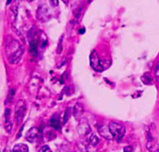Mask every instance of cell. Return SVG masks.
Instances as JSON below:
<instances>
[{
	"label": "cell",
	"instance_id": "obj_19",
	"mask_svg": "<svg viewBox=\"0 0 159 152\" xmlns=\"http://www.w3.org/2000/svg\"><path fill=\"white\" fill-rule=\"evenodd\" d=\"M27 2H33V1H34V0H27Z\"/></svg>",
	"mask_w": 159,
	"mask_h": 152
},
{
	"label": "cell",
	"instance_id": "obj_4",
	"mask_svg": "<svg viewBox=\"0 0 159 152\" xmlns=\"http://www.w3.org/2000/svg\"><path fill=\"white\" fill-rule=\"evenodd\" d=\"M90 64H91V68L94 71H98V72H102L104 70L106 69L104 61L101 60L96 51H93V52H91V56H90Z\"/></svg>",
	"mask_w": 159,
	"mask_h": 152
},
{
	"label": "cell",
	"instance_id": "obj_12",
	"mask_svg": "<svg viewBox=\"0 0 159 152\" xmlns=\"http://www.w3.org/2000/svg\"><path fill=\"white\" fill-rule=\"evenodd\" d=\"M89 142L91 145L94 146V147H95V146H97L98 144H99L98 137L96 136L95 134H91V137H90V138H89Z\"/></svg>",
	"mask_w": 159,
	"mask_h": 152
},
{
	"label": "cell",
	"instance_id": "obj_9",
	"mask_svg": "<svg viewBox=\"0 0 159 152\" xmlns=\"http://www.w3.org/2000/svg\"><path fill=\"white\" fill-rule=\"evenodd\" d=\"M50 126L52 128L56 129V130H59L61 129V122H60V116L59 114L56 113L52 116L51 120H50Z\"/></svg>",
	"mask_w": 159,
	"mask_h": 152
},
{
	"label": "cell",
	"instance_id": "obj_1",
	"mask_svg": "<svg viewBox=\"0 0 159 152\" xmlns=\"http://www.w3.org/2000/svg\"><path fill=\"white\" fill-rule=\"evenodd\" d=\"M5 51L8 61L12 65H16L22 59L24 48L14 37H7L5 43Z\"/></svg>",
	"mask_w": 159,
	"mask_h": 152
},
{
	"label": "cell",
	"instance_id": "obj_7",
	"mask_svg": "<svg viewBox=\"0 0 159 152\" xmlns=\"http://www.w3.org/2000/svg\"><path fill=\"white\" fill-rule=\"evenodd\" d=\"M5 127L7 133H11L12 129H13V123H12L11 120H10V109H7L5 111Z\"/></svg>",
	"mask_w": 159,
	"mask_h": 152
},
{
	"label": "cell",
	"instance_id": "obj_10",
	"mask_svg": "<svg viewBox=\"0 0 159 152\" xmlns=\"http://www.w3.org/2000/svg\"><path fill=\"white\" fill-rule=\"evenodd\" d=\"M78 132H79L80 134L83 135H87L91 132V127H89V125L87 124H80L79 127H78Z\"/></svg>",
	"mask_w": 159,
	"mask_h": 152
},
{
	"label": "cell",
	"instance_id": "obj_5",
	"mask_svg": "<svg viewBox=\"0 0 159 152\" xmlns=\"http://www.w3.org/2000/svg\"><path fill=\"white\" fill-rule=\"evenodd\" d=\"M37 18L41 22H46L50 19L49 10L45 6H41L37 10Z\"/></svg>",
	"mask_w": 159,
	"mask_h": 152
},
{
	"label": "cell",
	"instance_id": "obj_3",
	"mask_svg": "<svg viewBox=\"0 0 159 152\" xmlns=\"http://www.w3.org/2000/svg\"><path fill=\"white\" fill-rule=\"evenodd\" d=\"M27 104H26L24 100H19L17 102L15 107V115H14V119L15 122L17 125L22 124L24 121V117H25L26 114H27Z\"/></svg>",
	"mask_w": 159,
	"mask_h": 152
},
{
	"label": "cell",
	"instance_id": "obj_6",
	"mask_svg": "<svg viewBox=\"0 0 159 152\" xmlns=\"http://www.w3.org/2000/svg\"><path fill=\"white\" fill-rule=\"evenodd\" d=\"M38 137V129L37 127H31L25 135V137L29 142H34Z\"/></svg>",
	"mask_w": 159,
	"mask_h": 152
},
{
	"label": "cell",
	"instance_id": "obj_11",
	"mask_svg": "<svg viewBox=\"0 0 159 152\" xmlns=\"http://www.w3.org/2000/svg\"><path fill=\"white\" fill-rule=\"evenodd\" d=\"M28 150V146L24 144H16L13 148V151L14 152H27Z\"/></svg>",
	"mask_w": 159,
	"mask_h": 152
},
{
	"label": "cell",
	"instance_id": "obj_8",
	"mask_svg": "<svg viewBox=\"0 0 159 152\" xmlns=\"http://www.w3.org/2000/svg\"><path fill=\"white\" fill-rule=\"evenodd\" d=\"M98 131L99 134L102 137L105 138L107 140H111L113 139L112 136H111V133H110L109 130H108V127H105L104 125L99 126V127H98Z\"/></svg>",
	"mask_w": 159,
	"mask_h": 152
},
{
	"label": "cell",
	"instance_id": "obj_16",
	"mask_svg": "<svg viewBox=\"0 0 159 152\" xmlns=\"http://www.w3.org/2000/svg\"><path fill=\"white\" fill-rule=\"evenodd\" d=\"M124 150L125 152H128V151L132 152V151H134V148H133L131 146H127V147H124V150Z\"/></svg>",
	"mask_w": 159,
	"mask_h": 152
},
{
	"label": "cell",
	"instance_id": "obj_15",
	"mask_svg": "<svg viewBox=\"0 0 159 152\" xmlns=\"http://www.w3.org/2000/svg\"><path fill=\"white\" fill-rule=\"evenodd\" d=\"M50 2H51L52 6L54 7L58 6L59 5V0H50Z\"/></svg>",
	"mask_w": 159,
	"mask_h": 152
},
{
	"label": "cell",
	"instance_id": "obj_14",
	"mask_svg": "<svg viewBox=\"0 0 159 152\" xmlns=\"http://www.w3.org/2000/svg\"><path fill=\"white\" fill-rule=\"evenodd\" d=\"M69 117H70V109H67L66 110L65 112V116H64V123L63 124H66V123L68 121Z\"/></svg>",
	"mask_w": 159,
	"mask_h": 152
},
{
	"label": "cell",
	"instance_id": "obj_2",
	"mask_svg": "<svg viewBox=\"0 0 159 152\" xmlns=\"http://www.w3.org/2000/svg\"><path fill=\"white\" fill-rule=\"evenodd\" d=\"M108 130L113 139L118 142H120L126 134V127L120 123L111 122L108 124Z\"/></svg>",
	"mask_w": 159,
	"mask_h": 152
},
{
	"label": "cell",
	"instance_id": "obj_17",
	"mask_svg": "<svg viewBox=\"0 0 159 152\" xmlns=\"http://www.w3.org/2000/svg\"><path fill=\"white\" fill-rule=\"evenodd\" d=\"M156 76H157V78L159 79V63L157 66V69H156Z\"/></svg>",
	"mask_w": 159,
	"mask_h": 152
},
{
	"label": "cell",
	"instance_id": "obj_13",
	"mask_svg": "<svg viewBox=\"0 0 159 152\" xmlns=\"http://www.w3.org/2000/svg\"><path fill=\"white\" fill-rule=\"evenodd\" d=\"M40 152H52L51 148L48 145H44L39 150Z\"/></svg>",
	"mask_w": 159,
	"mask_h": 152
},
{
	"label": "cell",
	"instance_id": "obj_18",
	"mask_svg": "<svg viewBox=\"0 0 159 152\" xmlns=\"http://www.w3.org/2000/svg\"><path fill=\"white\" fill-rule=\"evenodd\" d=\"M12 2V0H7V5H9V4H10V2Z\"/></svg>",
	"mask_w": 159,
	"mask_h": 152
}]
</instances>
